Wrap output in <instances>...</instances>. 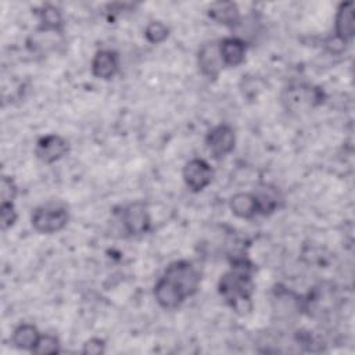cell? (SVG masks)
Wrapping results in <instances>:
<instances>
[{"mask_svg":"<svg viewBox=\"0 0 355 355\" xmlns=\"http://www.w3.org/2000/svg\"><path fill=\"white\" fill-rule=\"evenodd\" d=\"M255 270V263L247 255H233L230 269L218 282V294L237 315L244 316L252 311Z\"/></svg>","mask_w":355,"mask_h":355,"instance_id":"cell-1","label":"cell"},{"mask_svg":"<svg viewBox=\"0 0 355 355\" xmlns=\"http://www.w3.org/2000/svg\"><path fill=\"white\" fill-rule=\"evenodd\" d=\"M326 93L322 87L311 83H293L284 87L280 100L287 112L300 114L324 103Z\"/></svg>","mask_w":355,"mask_h":355,"instance_id":"cell-2","label":"cell"},{"mask_svg":"<svg viewBox=\"0 0 355 355\" xmlns=\"http://www.w3.org/2000/svg\"><path fill=\"white\" fill-rule=\"evenodd\" d=\"M69 222V208L62 201H49L36 207L31 215L32 227L40 234L61 232Z\"/></svg>","mask_w":355,"mask_h":355,"instance_id":"cell-3","label":"cell"},{"mask_svg":"<svg viewBox=\"0 0 355 355\" xmlns=\"http://www.w3.org/2000/svg\"><path fill=\"white\" fill-rule=\"evenodd\" d=\"M161 277H164L172 287H175L184 300L196 295L201 286L200 270L186 259L171 262L165 268Z\"/></svg>","mask_w":355,"mask_h":355,"instance_id":"cell-4","label":"cell"},{"mask_svg":"<svg viewBox=\"0 0 355 355\" xmlns=\"http://www.w3.org/2000/svg\"><path fill=\"white\" fill-rule=\"evenodd\" d=\"M119 222L129 237H139L150 232L151 215L144 201H133L121 208Z\"/></svg>","mask_w":355,"mask_h":355,"instance_id":"cell-5","label":"cell"},{"mask_svg":"<svg viewBox=\"0 0 355 355\" xmlns=\"http://www.w3.org/2000/svg\"><path fill=\"white\" fill-rule=\"evenodd\" d=\"M205 146L216 161L229 155L236 146V133L229 123H218L205 135Z\"/></svg>","mask_w":355,"mask_h":355,"instance_id":"cell-6","label":"cell"},{"mask_svg":"<svg viewBox=\"0 0 355 355\" xmlns=\"http://www.w3.org/2000/svg\"><path fill=\"white\" fill-rule=\"evenodd\" d=\"M212 166L202 158H191L183 166V180L187 189L193 193H200L214 180Z\"/></svg>","mask_w":355,"mask_h":355,"instance_id":"cell-7","label":"cell"},{"mask_svg":"<svg viewBox=\"0 0 355 355\" xmlns=\"http://www.w3.org/2000/svg\"><path fill=\"white\" fill-rule=\"evenodd\" d=\"M197 67L208 80H216L225 68L219 54V40H207L197 50Z\"/></svg>","mask_w":355,"mask_h":355,"instance_id":"cell-8","label":"cell"},{"mask_svg":"<svg viewBox=\"0 0 355 355\" xmlns=\"http://www.w3.org/2000/svg\"><path fill=\"white\" fill-rule=\"evenodd\" d=\"M69 153V143L65 137L50 133L37 139L35 146L36 158L47 165H51L60 159H62Z\"/></svg>","mask_w":355,"mask_h":355,"instance_id":"cell-9","label":"cell"},{"mask_svg":"<svg viewBox=\"0 0 355 355\" xmlns=\"http://www.w3.org/2000/svg\"><path fill=\"white\" fill-rule=\"evenodd\" d=\"M355 35V18H354V3H340L334 17V37L341 44H348Z\"/></svg>","mask_w":355,"mask_h":355,"instance_id":"cell-10","label":"cell"},{"mask_svg":"<svg viewBox=\"0 0 355 355\" xmlns=\"http://www.w3.org/2000/svg\"><path fill=\"white\" fill-rule=\"evenodd\" d=\"M92 75L97 79L110 80L119 72V54L111 49L96 51L90 64Z\"/></svg>","mask_w":355,"mask_h":355,"instance_id":"cell-11","label":"cell"},{"mask_svg":"<svg viewBox=\"0 0 355 355\" xmlns=\"http://www.w3.org/2000/svg\"><path fill=\"white\" fill-rule=\"evenodd\" d=\"M248 43L239 36H227L219 40V54L223 67L236 68L245 60Z\"/></svg>","mask_w":355,"mask_h":355,"instance_id":"cell-12","label":"cell"},{"mask_svg":"<svg viewBox=\"0 0 355 355\" xmlns=\"http://www.w3.org/2000/svg\"><path fill=\"white\" fill-rule=\"evenodd\" d=\"M252 193L258 202V215L269 216L283 205V196L280 190L270 183H261Z\"/></svg>","mask_w":355,"mask_h":355,"instance_id":"cell-13","label":"cell"},{"mask_svg":"<svg viewBox=\"0 0 355 355\" xmlns=\"http://www.w3.org/2000/svg\"><path fill=\"white\" fill-rule=\"evenodd\" d=\"M208 17L219 25L236 29L241 22L239 6L233 1H215L208 7Z\"/></svg>","mask_w":355,"mask_h":355,"instance_id":"cell-14","label":"cell"},{"mask_svg":"<svg viewBox=\"0 0 355 355\" xmlns=\"http://www.w3.org/2000/svg\"><path fill=\"white\" fill-rule=\"evenodd\" d=\"M39 19V31L61 35L64 33V17L58 7L53 4H43L35 11Z\"/></svg>","mask_w":355,"mask_h":355,"instance_id":"cell-15","label":"cell"},{"mask_svg":"<svg viewBox=\"0 0 355 355\" xmlns=\"http://www.w3.org/2000/svg\"><path fill=\"white\" fill-rule=\"evenodd\" d=\"M153 294H154L157 304L162 309H166V311H175L186 301L182 297V294L161 276L158 277V280L154 284Z\"/></svg>","mask_w":355,"mask_h":355,"instance_id":"cell-16","label":"cell"},{"mask_svg":"<svg viewBox=\"0 0 355 355\" xmlns=\"http://www.w3.org/2000/svg\"><path fill=\"white\" fill-rule=\"evenodd\" d=\"M229 208L240 219H252L258 215V202L252 191H240L230 197Z\"/></svg>","mask_w":355,"mask_h":355,"instance_id":"cell-17","label":"cell"},{"mask_svg":"<svg viewBox=\"0 0 355 355\" xmlns=\"http://www.w3.org/2000/svg\"><path fill=\"white\" fill-rule=\"evenodd\" d=\"M40 336H42V333L37 330V327L35 324H32V323H19L12 330L10 340H11V344L15 348L32 352L35 345L37 344Z\"/></svg>","mask_w":355,"mask_h":355,"instance_id":"cell-18","label":"cell"},{"mask_svg":"<svg viewBox=\"0 0 355 355\" xmlns=\"http://www.w3.org/2000/svg\"><path fill=\"white\" fill-rule=\"evenodd\" d=\"M169 28L161 21H151L144 28V37L151 44H159L169 36Z\"/></svg>","mask_w":355,"mask_h":355,"instance_id":"cell-19","label":"cell"},{"mask_svg":"<svg viewBox=\"0 0 355 355\" xmlns=\"http://www.w3.org/2000/svg\"><path fill=\"white\" fill-rule=\"evenodd\" d=\"M58 352H61V343L54 334H42L32 351V354L39 355H53Z\"/></svg>","mask_w":355,"mask_h":355,"instance_id":"cell-20","label":"cell"},{"mask_svg":"<svg viewBox=\"0 0 355 355\" xmlns=\"http://www.w3.org/2000/svg\"><path fill=\"white\" fill-rule=\"evenodd\" d=\"M18 219V212L14 202H1L0 204V227L3 232L11 229Z\"/></svg>","mask_w":355,"mask_h":355,"instance_id":"cell-21","label":"cell"},{"mask_svg":"<svg viewBox=\"0 0 355 355\" xmlns=\"http://www.w3.org/2000/svg\"><path fill=\"white\" fill-rule=\"evenodd\" d=\"M17 196H18V186H17L15 180L8 175H3L1 182H0L1 202H14Z\"/></svg>","mask_w":355,"mask_h":355,"instance_id":"cell-22","label":"cell"},{"mask_svg":"<svg viewBox=\"0 0 355 355\" xmlns=\"http://www.w3.org/2000/svg\"><path fill=\"white\" fill-rule=\"evenodd\" d=\"M82 352L89 354V355L104 354L105 352V341L100 337H92L87 341H85Z\"/></svg>","mask_w":355,"mask_h":355,"instance_id":"cell-23","label":"cell"}]
</instances>
